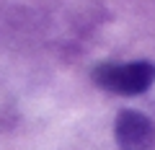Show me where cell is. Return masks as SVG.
Listing matches in <instances>:
<instances>
[{
  "label": "cell",
  "mask_w": 155,
  "mask_h": 150,
  "mask_svg": "<svg viewBox=\"0 0 155 150\" xmlns=\"http://www.w3.org/2000/svg\"><path fill=\"white\" fill-rule=\"evenodd\" d=\"M114 137L119 150H153L155 122L137 109H122L114 122Z\"/></svg>",
  "instance_id": "obj_2"
},
{
  "label": "cell",
  "mask_w": 155,
  "mask_h": 150,
  "mask_svg": "<svg viewBox=\"0 0 155 150\" xmlns=\"http://www.w3.org/2000/svg\"><path fill=\"white\" fill-rule=\"evenodd\" d=\"M91 78L101 91L114 96H140L155 85V62H101L93 67Z\"/></svg>",
  "instance_id": "obj_1"
}]
</instances>
